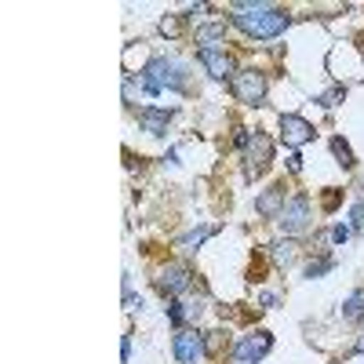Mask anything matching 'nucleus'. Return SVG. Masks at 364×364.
I'll use <instances>...</instances> for the list:
<instances>
[{"label":"nucleus","mask_w":364,"mask_h":364,"mask_svg":"<svg viewBox=\"0 0 364 364\" xmlns=\"http://www.w3.org/2000/svg\"><path fill=\"white\" fill-rule=\"evenodd\" d=\"M331 154L339 157V164H343V168H353V149H350V142H346V139H339V135L331 139Z\"/></svg>","instance_id":"17"},{"label":"nucleus","mask_w":364,"mask_h":364,"mask_svg":"<svg viewBox=\"0 0 364 364\" xmlns=\"http://www.w3.org/2000/svg\"><path fill=\"white\" fill-rule=\"evenodd\" d=\"M171 350H175V360L178 364H200L208 357V343H204L200 331H193V328H178Z\"/></svg>","instance_id":"4"},{"label":"nucleus","mask_w":364,"mask_h":364,"mask_svg":"<svg viewBox=\"0 0 364 364\" xmlns=\"http://www.w3.org/2000/svg\"><path fill=\"white\" fill-rule=\"evenodd\" d=\"M295 255H299L295 240H277V245H273V262H277V266H291Z\"/></svg>","instance_id":"16"},{"label":"nucleus","mask_w":364,"mask_h":364,"mask_svg":"<svg viewBox=\"0 0 364 364\" xmlns=\"http://www.w3.org/2000/svg\"><path fill=\"white\" fill-rule=\"evenodd\" d=\"M273 350V336L269 331H252L233 346V364H259L266 353Z\"/></svg>","instance_id":"8"},{"label":"nucleus","mask_w":364,"mask_h":364,"mask_svg":"<svg viewBox=\"0 0 364 364\" xmlns=\"http://www.w3.org/2000/svg\"><path fill=\"white\" fill-rule=\"evenodd\" d=\"M182 29H186V15H164L161 18V33L164 37H178Z\"/></svg>","instance_id":"18"},{"label":"nucleus","mask_w":364,"mask_h":364,"mask_svg":"<svg viewBox=\"0 0 364 364\" xmlns=\"http://www.w3.org/2000/svg\"><path fill=\"white\" fill-rule=\"evenodd\" d=\"M284 186L277 182V186H269V190H262L259 197H255V211L262 219H281V211H284Z\"/></svg>","instance_id":"12"},{"label":"nucleus","mask_w":364,"mask_h":364,"mask_svg":"<svg viewBox=\"0 0 364 364\" xmlns=\"http://www.w3.org/2000/svg\"><path fill=\"white\" fill-rule=\"evenodd\" d=\"M339 314H343V321H350V324H357V321H364V288H357L343 306H339Z\"/></svg>","instance_id":"14"},{"label":"nucleus","mask_w":364,"mask_h":364,"mask_svg":"<svg viewBox=\"0 0 364 364\" xmlns=\"http://www.w3.org/2000/svg\"><path fill=\"white\" fill-rule=\"evenodd\" d=\"M281 230L284 233H302V230H310V223H314V211H310V197L306 193H295L288 204H284V211H281Z\"/></svg>","instance_id":"7"},{"label":"nucleus","mask_w":364,"mask_h":364,"mask_svg":"<svg viewBox=\"0 0 364 364\" xmlns=\"http://www.w3.org/2000/svg\"><path fill=\"white\" fill-rule=\"evenodd\" d=\"M288 168H291V171H302V157L291 154V157H288Z\"/></svg>","instance_id":"26"},{"label":"nucleus","mask_w":364,"mask_h":364,"mask_svg":"<svg viewBox=\"0 0 364 364\" xmlns=\"http://www.w3.org/2000/svg\"><path fill=\"white\" fill-rule=\"evenodd\" d=\"M343 95H346V87H331L328 95H321L317 102H321V106H339V99H343Z\"/></svg>","instance_id":"22"},{"label":"nucleus","mask_w":364,"mask_h":364,"mask_svg":"<svg viewBox=\"0 0 364 364\" xmlns=\"http://www.w3.org/2000/svg\"><path fill=\"white\" fill-rule=\"evenodd\" d=\"M350 226H336V230H331V240H336V245H346V240H350Z\"/></svg>","instance_id":"23"},{"label":"nucleus","mask_w":364,"mask_h":364,"mask_svg":"<svg viewBox=\"0 0 364 364\" xmlns=\"http://www.w3.org/2000/svg\"><path fill=\"white\" fill-rule=\"evenodd\" d=\"M273 161V139L266 132H252L248 139V149H245V168H248V178H259Z\"/></svg>","instance_id":"6"},{"label":"nucleus","mask_w":364,"mask_h":364,"mask_svg":"<svg viewBox=\"0 0 364 364\" xmlns=\"http://www.w3.org/2000/svg\"><path fill=\"white\" fill-rule=\"evenodd\" d=\"M350 230L353 233H364V200L353 204V211H350Z\"/></svg>","instance_id":"21"},{"label":"nucleus","mask_w":364,"mask_h":364,"mask_svg":"<svg viewBox=\"0 0 364 364\" xmlns=\"http://www.w3.org/2000/svg\"><path fill=\"white\" fill-rule=\"evenodd\" d=\"M357 353H364V331H360V336H357Z\"/></svg>","instance_id":"27"},{"label":"nucleus","mask_w":364,"mask_h":364,"mask_svg":"<svg viewBox=\"0 0 364 364\" xmlns=\"http://www.w3.org/2000/svg\"><path fill=\"white\" fill-rule=\"evenodd\" d=\"M120 357H124V360L132 357V336H124V343H120Z\"/></svg>","instance_id":"25"},{"label":"nucleus","mask_w":364,"mask_h":364,"mask_svg":"<svg viewBox=\"0 0 364 364\" xmlns=\"http://www.w3.org/2000/svg\"><path fill=\"white\" fill-rule=\"evenodd\" d=\"M168 317H171V324H175V328L186 324V310H182V302H178V299H171V302H168Z\"/></svg>","instance_id":"20"},{"label":"nucleus","mask_w":364,"mask_h":364,"mask_svg":"<svg viewBox=\"0 0 364 364\" xmlns=\"http://www.w3.org/2000/svg\"><path fill=\"white\" fill-rule=\"evenodd\" d=\"M139 84H142L146 95H157V91H164V87L168 91H186L190 77H186V66L182 63H175V58H168V55H154L142 66Z\"/></svg>","instance_id":"2"},{"label":"nucleus","mask_w":364,"mask_h":364,"mask_svg":"<svg viewBox=\"0 0 364 364\" xmlns=\"http://www.w3.org/2000/svg\"><path fill=\"white\" fill-rule=\"evenodd\" d=\"M171 113H175V109H154V106H142V109H139V128H142L146 135L161 139V135H168V120H171Z\"/></svg>","instance_id":"11"},{"label":"nucleus","mask_w":364,"mask_h":364,"mask_svg":"<svg viewBox=\"0 0 364 364\" xmlns=\"http://www.w3.org/2000/svg\"><path fill=\"white\" fill-rule=\"evenodd\" d=\"M233 87V99L237 102H245V106H262L266 102V73L259 70H237V77L230 80Z\"/></svg>","instance_id":"3"},{"label":"nucleus","mask_w":364,"mask_h":364,"mask_svg":"<svg viewBox=\"0 0 364 364\" xmlns=\"http://www.w3.org/2000/svg\"><path fill=\"white\" fill-rule=\"evenodd\" d=\"M314 124L306 117H299V113H284L281 117V139L291 146V149H299V146H306V142H314Z\"/></svg>","instance_id":"10"},{"label":"nucleus","mask_w":364,"mask_h":364,"mask_svg":"<svg viewBox=\"0 0 364 364\" xmlns=\"http://www.w3.org/2000/svg\"><path fill=\"white\" fill-rule=\"evenodd\" d=\"M339 204V190H331V193H324V208L331 211V208H336Z\"/></svg>","instance_id":"24"},{"label":"nucleus","mask_w":364,"mask_h":364,"mask_svg":"<svg viewBox=\"0 0 364 364\" xmlns=\"http://www.w3.org/2000/svg\"><path fill=\"white\" fill-rule=\"evenodd\" d=\"M223 37H226V22H208V26L197 29V44H204V48H211V44L223 41Z\"/></svg>","instance_id":"15"},{"label":"nucleus","mask_w":364,"mask_h":364,"mask_svg":"<svg viewBox=\"0 0 364 364\" xmlns=\"http://www.w3.org/2000/svg\"><path fill=\"white\" fill-rule=\"evenodd\" d=\"M157 288H161L164 295H171V299L186 295V291L193 288V269L182 266V262H168V266L161 269V277H157Z\"/></svg>","instance_id":"9"},{"label":"nucleus","mask_w":364,"mask_h":364,"mask_svg":"<svg viewBox=\"0 0 364 364\" xmlns=\"http://www.w3.org/2000/svg\"><path fill=\"white\" fill-rule=\"evenodd\" d=\"M328 269H336V259H331V255H321V259H314V262L306 266V277L317 281V277H324Z\"/></svg>","instance_id":"19"},{"label":"nucleus","mask_w":364,"mask_h":364,"mask_svg":"<svg viewBox=\"0 0 364 364\" xmlns=\"http://www.w3.org/2000/svg\"><path fill=\"white\" fill-rule=\"evenodd\" d=\"M233 26L237 29H245L248 37L255 41H273V37H281L284 29L291 26V15L284 8H273V4H233Z\"/></svg>","instance_id":"1"},{"label":"nucleus","mask_w":364,"mask_h":364,"mask_svg":"<svg viewBox=\"0 0 364 364\" xmlns=\"http://www.w3.org/2000/svg\"><path fill=\"white\" fill-rule=\"evenodd\" d=\"M215 233H219V226H197V230H190V233H182L175 245H178V248H186V252H197L204 240H208V237H215Z\"/></svg>","instance_id":"13"},{"label":"nucleus","mask_w":364,"mask_h":364,"mask_svg":"<svg viewBox=\"0 0 364 364\" xmlns=\"http://www.w3.org/2000/svg\"><path fill=\"white\" fill-rule=\"evenodd\" d=\"M197 63L204 66V73H208L211 80H233V77H237L233 55L223 51V48H197Z\"/></svg>","instance_id":"5"}]
</instances>
